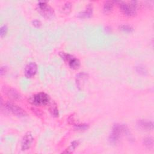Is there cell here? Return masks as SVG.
I'll use <instances>...</instances> for the list:
<instances>
[{
  "label": "cell",
  "mask_w": 154,
  "mask_h": 154,
  "mask_svg": "<svg viewBox=\"0 0 154 154\" xmlns=\"http://www.w3.org/2000/svg\"><path fill=\"white\" fill-rule=\"evenodd\" d=\"M122 134H126L130 137V133L128 128L125 125L116 123L113 126L112 132L108 137V141L112 144L118 143L122 136Z\"/></svg>",
  "instance_id": "6da1fadb"
},
{
  "label": "cell",
  "mask_w": 154,
  "mask_h": 154,
  "mask_svg": "<svg viewBox=\"0 0 154 154\" xmlns=\"http://www.w3.org/2000/svg\"><path fill=\"white\" fill-rule=\"evenodd\" d=\"M115 3L118 4L120 10L125 15L129 17H133L136 15L138 7L137 1H130L128 3L117 1Z\"/></svg>",
  "instance_id": "7a4b0ae2"
},
{
  "label": "cell",
  "mask_w": 154,
  "mask_h": 154,
  "mask_svg": "<svg viewBox=\"0 0 154 154\" xmlns=\"http://www.w3.org/2000/svg\"><path fill=\"white\" fill-rule=\"evenodd\" d=\"M37 10L42 16L51 19L54 16V11L46 1H40L37 5Z\"/></svg>",
  "instance_id": "3957f363"
},
{
  "label": "cell",
  "mask_w": 154,
  "mask_h": 154,
  "mask_svg": "<svg viewBox=\"0 0 154 154\" xmlns=\"http://www.w3.org/2000/svg\"><path fill=\"white\" fill-rule=\"evenodd\" d=\"M30 102L36 106H43L48 104L49 97L48 95L43 92L39 93L33 96L30 99Z\"/></svg>",
  "instance_id": "277c9868"
},
{
  "label": "cell",
  "mask_w": 154,
  "mask_h": 154,
  "mask_svg": "<svg viewBox=\"0 0 154 154\" xmlns=\"http://www.w3.org/2000/svg\"><path fill=\"white\" fill-rule=\"evenodd\" d=\"M5 107L7 110L18 117H23L27 116V114L25 112V110H24L23 109H22L16 104L12 103V102H7L5 105Z\"/></svg>",
  "instance_id": "5b68a950"
},
{
  "label": "cell",
  "mask_w": 154,
  "mask_h": 154,
  "mask_svg": "<svg viewBox=\"0 0 154 154\" xmlns=\"http://www.w3.org/2000/svg\"><path fill=\"white\" fill-rule=\"evenodd\" d=\"M34 140V138L31 133H27L24 135L21 142V149L26 151L30 149Z\"/></svg>",
  "instance_id": "8992f818"
},
{
  "label": "cell",
  "mask_w": 154,
  "mask_h": 154,
  "mask_svg": "<svg viewBox=\"0 0 154 154\" xmlns=\"http://www.w3.org/2000/svg\"><path fill=\"white\" fill-rule=\"evenodd\" d=\"M38 66L34 62L29 63L25 68V76L27 78H31L34 76L37 72Z\"/></svg>",
  "instance_id": "52a82bcc"
},
{
  "label": "cell",
  "mask_w": 154,
  "mask_h": 154,
  "mask_svg": "<svg viewBox=\"0 0 154 154\" xmlns=\"http://www.w3.org/2000/svg\"><path fill=\"white\" fill-rule=\"evenodd\" d=\"M137 126L144 131H152L153 129V122L146 120H139L137 122Z\"/></svg>",
  "instance_id": "ba28073f"
},
{
  "label": "cell",
  "mask_w": 154,
  "mask_h": 154,
  "mask_svg": "<svg viewBox=\"0 0 154 154\" xmlns=\"http://www.w3.org/2000/svg\"><path fill=\"white\" fill-rule=\"evenodd\" d=\"M4 92L8 96V97L13 100L19 99L21 98V96L19 93L16 90L12 89V88L4 87Z\"/></svg>",
  "instance_id": "9c48e42d"
},
{
  "label": "cell",
  "mask_w": 154,
  "mask_h": 154,
  "mask_svg": "<svg viewBox=\"0 0 154 154\" xmlns=\"http://www.w3.org/2000/svg\"><path fill=\"white\" fill-rule=\"evenodd\" d=\"M93 14V6L92 4H88L86 7V9L83 11L81 12L78 14V18H89L92 16Z\"/></svg>",
  "instance_id": "30bf717a"
},
{
  "label": "cell",
  "mask_w": 154,
  "mask_h": 154,
  "mask_svg": "<svg viewBox=\"0 0 154 154\" xmlns=\"http://www.w3.org/2000/svg\"><path fill=\"white\" fill-rule=\"evenodd\" d=\"M69 67L72 69H74V70H77L78 69H79V68L80 67V62L79 60L77 58H75L74 57H73L72 59L70 60V61L69 62Z\"/></svg>",
  "instance_id": "8fae6325"
},
{
  "label": "cell",
  "mask_w": 154,
  "mask_h": 154,
  "mask_svg": "<svg viewBox=\"0 0 154 154\" xmlns=\"http://www.w3.org/2000/svg\"><path fill=\"white\" fill-rule=\"evenodd\" d=\"M87 78V74H85V73H81L79 74L77 76V83L78 87H80L81 86V82L83 83V81H86Z\"/></svg>",
  "instance_id": "7c38bea8"
},
{
  "label": "cell",
  "mask_w": 154,
  "mask_h": 154,
  "mask_svg": "<svg viewBox=\"0 0 154 154\" xmlns=\"http://www.w3.org/2000/svg\"><path fill=\"white\" fill-rule=\"evenodd\" d=\"M114 1H106L103 7V10L105 13H108L111 12L113 10V5H114Z\"/></svg>",
  "instance_id": "4fadbf2b"
},
{
  "label": "cell",
  "mask_w": 154,
  "mask_h": 154,
  "mask_svg": "<svg viewBox=\"0 0 154 154\" xmlns=\"http://www.w3.org/2000/svg\"><path fill=\"white\" fill-rule=\"evenodd\" d=\"M143 144L146 148L148 149H151L153 146V138L148 137L145 138L143 140Z\"/></svg>",
  "instance_id": "5bb4252c"
},
{
  "label": "cell",
  "mask_w": 154,
  "mask_h": 154,
  "mask_svg": "<svg viewBox=\"0 0 154 154\" xmlns=\"http://www.w3.org/2000/svg\"><path fill=\"white\" fill-rule=\"evenodd\" d=\"M119 28L121 31L128 33H131L134 31V28L129 25H122L120 26Z\"/></svg>",
  "instance_id": "9a60e30c"
},
{
  "label": "cell",
  "mask_w": 154,
  "mask_h": 154,
  "mask_svg": "<svg viewBox=\"0 0 154 154\" xmlns=\"http://www.w3.org/2000/svg\"><path fill=\"white\" fill-rule=\"evenodd\" d=\"M89 125L83 123V124H77L75 125V129L77 131H86L89 128Z\"/></svg>",
  "instance_id": "2e32d148"
},
{
  "label": "cell",
  "mask_w": 154,
  "mask_h": 154,
  "mask_svg": "<svg viewBox=\"0 0 154 154\" xmlns=\"http://www.w3.org/2000/svg\"><path fill=\"white\" fill-rule=\"evenodd\" d=\"M60 56L62 57L63 60H64L65 62H69L70 59L74 57V56H72V55L68 54V53H59Z\"/></svg>",
  "instance_id": "e0dca14e"
},
{
  "label": "cell",
  "mask_w": 154,
  "mask_h": 154,
  "mask_svg": "<svg viewBox=\"0 0 154 154\" xmlns=\"http://www.w3.org/2000/svg\"><path fill=\"white\" fill-rule=\"evenodd\" d=\"M79 142L78 141H74L71 144V145L69 146V149H67L66 151V152H68V153H71L73 151H74L75 150V149L77 147V146L79 145Z\"/></svg>",
  "instance_id": "ac0fdd59"
},
{
  "label": "cell",
  "mask_w": 154,
  "mask_h": 154,
  "mask_svg": "<svg viewBox=\"0 0 154 154\" xmlns=\"http://www.w3.org/2000/svg\"><path fill=\"white\" fill-rule=\"evenodd\" d=\"M71 8H72V4L69 2H68L64 5L63 7V10L65 13H69L71 10Z\"/></svg>",
  "instance_id": "d6986e66"
},
{
  "label": "cell",
  "mask_w": 154,
  "mask_h": 154,
  "mask_svg": "<svg viewBox=\"0 0 154 154\" xmlns=\"http://www.w3.org/2000/svg\"><path fill=\"white\" fill-rule=\"evenodd\" d=\"M8 31V28H7V26L4 25H3L1 28H0V36H1V38H3L4 36H5Z\"/></svg>",
  "instance_id": "ffe728a7"
},
{
  "label": "cell",
  "mask_w": 154,
  "mask_h": 154,
  "mask_svg": "<svg viewBox=\"0 0 154 154\" xmlns=\"http://www.w3.org/2000/svg\"><path fill=\"white\" fill-rule=\"evenodd\" d=\"M50 112L51 114H52V115H53L54 116H55V117L58 116V110L56 105L51 106L50 108Z\"/></svg>",
  "instance_id": "44dd1931"
},
{
  "label": "cell",
  "mask_w": 154,
  "mask_h": 154,
  "mask_svg": "<svg viewBox=\"0 0 154 154\" xmlns=\"http://www.w3.org/2000/svg\"><path fill=\"white\" fill-rule=\"evenodd\" d=\"M136 70L139 74L141 75H145L146 74V72H147L146 69L144 67L142 66H139L137 67Z\"/></svg>",
  "instance_id": "7402d4cb"
},
{
  "label": "cell",
  "mask_w": 154,
  "mask_h": 154,
  "mask_svg": "<svg viewBox=\"0 0 154 154\" xmlns=\"http://www.w3.org/2000/svg\"><path fill=\"white\" fill-rule=\"evenodd\" d=\"M33 25L36 28H40L42 26L41 22L39 20H34L32 22Z\"/></svg>",
  "instance_id": "603a6c76"
},
{
  "label": "cell",
  "mask_w": 154,
  "mask_h": 154,
  "mask_svg": "<svg viewBox=\"0 0 154 154\" xmlns=\"http://www.w3.org/2000/svg\"><path fill=\"white\" fill-rule=\"evenodd\" d=\"M7 70V68L5 66H1V69H0V74H1V76H3L4 75H5V72Z\"/></svg>",
  "instance_id": "cb8c5ba5"
}]
</instances>
